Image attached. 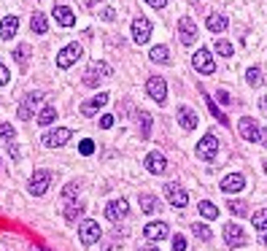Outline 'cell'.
Listing matches in <instances>:
<instances>
[{"label": "cell", "instance_id": "6da1fadb", "mask_svg": "<svg viewBox=\"0 0 267 251\" xmlns=\"http://www.w3.org/2000/svg\"><path fill=\"white\" fill-rule=\"evenodd\" d=\"M111 73H113V71H111V65L98 60V62H92V65H89V71H87V73H84V84H87V86H100L103 79H111Z\"/></svg>", "mask_w": 267, "mask_h": 251}, {"label": "cell", "instance_id": "7a4b0ae2", "mask_svg": "<svg viewBox=\"0 0 267 251\" xmlns=\"http://www.w3.org/2000/svg\"><path fill=\"white\" fill-rule=\"evenodd\" d=\"M43 100V92H27L25 98H22V105H19V111H16V117L27 122V119H33V113L38 108V103Z\"/></svg>", "mask_w": 267, "mask_h": 251}, {"label": "cell", "instance_id": "3957f363", "mask_svg": "<svg viewBox=\"0 0 267 251\" xmlns=\"http://www.w3.org/2000/svg\"><path fill=\"white\" fill-rule=\"evenodd\" d=\"M192 65H195V71L203 73V76L216 73V60H213V54L208 49H197V54L192 57Z\"/></svg>", "mask_w": 267, "mask_h": 251}, {"label": "cell", "instance_id": "277c9868", "mask_svg": "<svg viewBox=\"0 0 267 251\" xmlns=\"http://www.w3.org/2000/svg\"><path fill=\"white\" fill-rule=\"evenodd\" d=\"M178 41L184 46H192L197 41V25L192 16H181L178 19Z\"/></svg>", "mask_w": 267, "mask_h": 251}, {"label": "cell", "instance_id": "5b68a950", "mask_svg": "<svg viewBox=\"0 0 267 251\" xmlns=\"http://www.w3.org/2000/svg\"><path fill=\"white\" fill-rule=\"evenodd\" d=\"M100 235H103V230H100V224H98V221L87 219V221H81V224H79V238H81V243H84V246L98 243V240H100Z\"/></svg>", "mask_w": 267, "mask_h": 251}, {"label": "cell", "instance_id": "8992f818", "mask_svg": "<svg viewBox=\"0 0 267 251\" xmlns=\"http://www.w3.org/2000/svg\"><path fill=\"white\" fill-rule=\"evenodd\" d=\"M216 154H219V138L213 132H205L197 143V157L200 159H213Z\"/></svg>", "mask_w": 267, "mask_h": 251}, {"label": "cell", "instance_id": "52a82bcc", "mask_svg": "<svg viewBox=\"0 0 267 251\" xmlns=\"http://www.w3.org/2000/svg\"><path fill=\"white\" fill-rule=\"evenodd\" d=\"M81 54H84V49H81L79 43H68V46H65V49H62L60 54H57V67L68 71L70 65H76V62H79V57H81Z\"/></svg>", "mask_w": 267, "mask_h": 251}, {"label": "cell", "instance_id": "ba28073f", "mask_svg": "<svg viewBox=\"0 0 267 251\" xmlns=\"http://www.w3.org/2000/svg\"><path fill=\"white\" fill-rule=\"evenodd\" d=\"M146 92H149V98L154 100V103L165 105V100H167V84H165V79L151 76V79L146 81Z\"/></svg>", "mask_w": 267, "mask_h": 251}, {"label": "cell", "instance_id": "9c48e42d", "mask_svg": "<svg viewBox=\"0 0 267 251\" xmlns=\"http://www.w3.org/2000/svg\"><path fill=\"white\" fill-rule=\"evenodd\" d=\"M73 138V130H68V127H57V130H49V132H43V138H41V143L43 146H49V149H54V146H65Z\"/></svg>", "mask_w": 267, "mask_h": 251}, {"label": "cell", "instance_id": "30bf717a", "mask_svg": "<svg viewBox=\"0 0 267 251\" xmlns=\"http://www.w3.org/2000/svg\"><path fill=\"white\" fill-rule=\"evenodd\" d=\"M224 243L230 246V248L246 246V243H249V235H246V230L240 224H227L224 227Z\"/></svg>", "mask_w": 267, "mask_h": 251}, {"label": "cell", "instance_id": "8fae6325", "mask_svg": "<svg viewBox=\"0 0 267 251\" xmlns=\"http://www.w3.org/2000/svg\"><path fill=\"white\" fill-rule=\"evenodd\" d=\"M165 197L173 208H186V202H189V195L181 184H165Z\"/></svg>", "mask_w": 267, "mask_h": 251}, {"label": "cell", "instance_id": "7c38bea8", "mask_svg": "<svg viewBox=\"0 0 267 251\" xmlns=\"http://www.w3.org/2000/svg\"><path fill=\"white\" fill-rule=\"evenodd\" d=\"M237 132H240V138L249 141V143L259 141V124H256V119H251V117H243L237 122Z\"/></svg>", "mask_w": 267, "mask_h": 251}, {"label": "cell", "instance_id": "4fadbf2b", "mask_svg": "<svg viewBox=\"0 0 267 251\" xmlns=\"http://www.w3.org/2000/svg\"><path fill=\"white\" fill-rule=\"evenodd\" d=\"M49 184H52V173L49 170H35L33 178H30V192L35 197H41V195H46Z\"/></svg>", "mask_w": 267, "mask_h": 251}, {"label": "cell", "instance_id": "5bb4252c", "mask_svg": "<svg viewBox=\"0 0 267 251\" xmlns=\"http://www.w3.org/2000/svg\"><path fill=\"white\" fill-rule=\"evenodd\" d=\"M143 165H146V170L151 176H162L165 168H167V159H165V154H159V151H149L146 159H143Z\"/></svg>", "mask_w": 267, "mask_h": 251}, {"label": "cell", "instance_id": "9a60e30c", "mask_svg": "<svg viewBox=\"0 0 267 251\" xmlns=\"http://www.w3.org/2000/svg\"><path fill=\"white\" fill-rule=\"evenodd\" d=\"M149 38H151V22H149L146 16H138L135 22H132V41L143 46Z\"/></svg>", "mask_w": 267, "mask_h": 251}, {"label": "cell", "instance_id": "2e32d148", "mask_svg": "<svg viewBox=\"0 0 267 251\" xmlns=\"http://www.w3.org/2000/svg\"><path fill=\"white\" fill-rule=\"evenodd\" d=\"M108 100H111V95H108V92L94 95V98H89V100H84V103H81V113H84V117H94V113H98Z\"/></svg>", "mask_w": 267, "mask_h": 251}, {"label": "cell", "instance_id": "e0dca14e", "mask_svg": "<svg viewBox=\"0 0 267 251\" xmlns=\"http://www.w3.org/2000/svg\"><path fill=\"white\" fill-rule=\"evenodd\" d=\"M143 235H146V240H165L170 235V227L165 221H151V224L143 227Z\"/></svg>", "mask_w": 267, "mask_h": 251}, {"label": "cell", "instance_id": "ac0fdd59", "mask_svg": "<svg viewBox=\"0 0 267 251\" xmlns=\"http://www.w3.org/2000/svg\"><path fill=\"white\" fill-rule=\"evenodd\" d=\"M246 187V178L240 176V173H230V176L222 178V192L224 195H235V192H240Z\"/></svg>", "mask_w": 267, "mask_h": 251}, {"label": "cell", "instance_id": "d6986e66", "mask_svg": "<svg viewBox=\"0 0 267 251\" xmlns=\"http://www.w3.org/2000/svg\"><path fill=\"white\" fill-rule=\"evenodd\" d=\"M127 216V200H111L106 206V219L108 221H122Z\"/></svg>", "mask_w": 267, "mask_h": 251}, {"label": "cell", "instance_id": "ffe728a7", "mask_svg": "<svg viewBox=\"0 0 267 251\" xmlns=\"http://www.w3.org/2000/svg\"><path fill=\"white\" fill-rule=\"evenodd\" d=\"M178 124H181L186 132H192V130L197 127V113H195L192 108H186V105H181V108H178Z\"/></svg>", "mask_w": 267, "mask_h": 251}, {"label": "cell", "instance_id": "44dd1931", "mask_svg": "<svg viewBox=\"0 0 267 251\" xmlns=\"http://www.w3.org/2000/svg\"><path fill=\"white\" fill-rule=\"evenodd\" d=\"M19 30V16H3V22H0V38H6V41H11Z\"/></svg>", "mask_w": 267, "mask_h": 251}, {"label": "cell", "instance_id": "7402d4cb", "mask_svg": "<svg viewBox=\"0 0 267 251\" xmlns=\"http://www.w3.org/2000/svg\"><path fill=\"white\" fill-rule=\"evenodd\" d=\"M54 19H57V25H62V27L76 25V16L70 11V6H54Z\"/></svg>", "mask_w": 267, "mask_h": 251}, {"label": "cell", "instance_id": "603a6c76", "mask_svg": "<svg viewBox=\"0 0 267 251\" xmlns=\"http://www.w3.org/2000/svg\"><path fill=\"white\" fill-rule=\"evenodd\" d=\"M205 25H208V30H211V33H224L227 25H230V19H227L224 14H208Z\"/></svg>", "mask_w": 267, "mask_h": 251}, {"label": "cell", "instance_id": "cb8c5ba5", "mask_svg": "<svg viewBox=\"0 0 267 251\" xmlns=\"http://www.w3.org/2000/svg\"><path fill=\"white\" fill-rule=\"evenodd\" d=\"M41 127H49V124H54L57 122V108L54 105H43V111L38 113V119H35Z\"/></svg>", "mask_w": 267, "mask_h": 251}, {"label": "cell", "instance_id": "d4e9b609", "mask_svg": "<svg viewBox=\"0 0 267 251\" xmlns=\"http://www.w3.org/2000/svg\"><path fill=\"white\" fill-rule=\"evenodd\" d=\"M138 202H140V208L146 211V214H154L157 206H159L157 197H154V195H149V192H140V195H138Z\"/></svg>", "mask_w": 267, "mask_h": 251}, {"label": "cell", "instance_id": "484cf974", "mask_svg": "<svg viewBox=\"0 0 267 251\" xmlns=\"http://www.w3.org/2000/svg\"><path fill=\"white\" fill-rule=\"evenodd\" d=\"M30 30L38 33V35H43L46 30H49V22H46L43 14H33V19H30Z\"/></svg>", "mask_w": 267, "mask_h": 251}, {"label": "cell", "instance_id": "4316f807", "mask_svg": "<svg viewBox=\"0 0 267 251\" xmlns=\"http://www.w3.org/2000/svg\"><path fill=\"white\" fill-rule=\"evenodd\" d=\"M149 60L151 62H170V52H167V46H154V49L149 52Z\"/></svg>", "mask_w": 267, "mask_h": 251}, {"label": "cell", "instance_id": "83f0119b", "mask_svg": "<svg viewBox=\"0 0 267 251\" xmlns=\"http://www.w3.org/2000/svg\"><path fill=\"white\" fill-rule=\"evenodd\" d=\"M200 214H203V219H208V221H213L216 216H219V208L213 206L211 200H203L200 202Z\"/></svg>", "mask_w": 267, "mask_h": 251}, {"label": "cell", "instance_id": "f1b7e54d", "mask_svg": "<svg viewBox=\"0 0 267 251\" xmlns=\"http://www.w3.org/2000/svg\"><path fill=\"white\" fill-rule=\"evenodd\" d=\"M192 233H195V238H197V240H211V238H213L211 227H208V224H203V221H197V224H192Z\"/></svg>", "mask_w": 267, "mask_h": 251}, {"label": "cell", "instance_id": "f546056e", "mask_svg": "<svg viewBox=\"0 0 267 251\" xmlns=\"http://www.w3.org/2000/svg\"><path fill=\"white\" fill-rule=\"evenodd\" d=\"M246 81H249L251 86H262V81H264L262 79V67H256V65L249 67V71H246Z\"/></svg>", "mask_w": 267, "mask_h": 251}, {"label": "cell", "instance_id": "4dcf8cb0", "mask_svg": "<svg viewBox=\"0 0 267 251\" xmlns=\"http://www.w3.org/2000/svg\"><path fill=\"white\" fill-rule=\"evenodd\" d=\"M227 208H230L235 216H249V206H246L243 200H230V206H227Z\"/></svg>", "mask_w": 267, "mask_h": 251}, {"label": "cell", "instance_id": "1f68e13d", "mask_svg": "<svg viewBox=\"0 0 267 251\" xmlns=\"http://www.w3.org/2000/svg\"><path fill=\"white\" fill-rule=\"evenodd\" d=\"M251 224H254L256 230H267V208L256 211V214L251 216Z\"/></svg>", "mask_w": 267, "mask_h": 251}, {"label": "cell", "instance_id": "d6a6232c", "mask_svg": "<svg viewBox=\"0 0 267 251\" xmlns=\"http://www.w3.org/2000/svg\"><path fill=\"white\" fill-rule=\"evenodd\" d=\"M14 57H16V62L22 65V67H27V60H30V46L22 43V46H19V49L14 52Z\"/></svg>", "mask_w": 267, "mask_h": 251}, {"label": "cell", "instance_id": "836d02e7", "mask_svg": "<svg viewBox=\"0 0 267 251\" xmlns=\"http://www.w3.org/2000/svg\"><path fill=\"white\" fill-rule=\"evenodd\" d=\"M205 105H208V111H211V113H213V117H216L219 122H222V124H227V127H230V119H227V117H224V113H222V111H219V105H216V103H213L211 98H205Z\"/></svg>", "mask_w": 267, "mask_h": 251}, {"label": "cell", "instance_id": "e575fe53", "mask_svg": "<svg viewBox=\"0 0 267 251\" xmlns=\"http://www.w3.org/2000/svg\"><path fill=\"white\" fill-rule=\"evenodd\" d=\"M216 52L222 54V57H232V54H235V46H232L230 41H224V38H222V41H216Z\"/></svg>", "mask_w": 267, "mask_h": 251}, {"label": "cell", "instance_id": "d590c367", "mask_svg": "<svg viewBox=\"0 0 267 251\" xmlns=\"http://www.w3.org/2000/svg\"><path fill=\"white\" fill-rule=\"evenodd\" d=\"M14 138H16L14 124H0V143H3V141H8V143H11Z\"/></svg>", "mask_w": 267, "mask_h": 251}, {"label": "cell", "instance_id": "8d00e7d4", "mask_svg": "<svg viewBox=\"0 0 267 251\" xmlns=\"http://www.w3.org/2000/svg\"><path fill=\"white\" fill-rule=\"evenodd\" d=\"M138 119H140V135H143V138H149V135H151V117L143 111Z\"/></svg>", "mask_w": 267, "mask_h": 251}, {"label": "cell", "instance_id": "74e56055", "mask_svg": "<svg viewBox=\"0 0 267 251\" xmlns=\"http://www.w3.org/2000/svg\"><path fill=\"white\" fill-rule=\"evenodd\" d=\"M79 192H81V187L76 184V181H70V184L62 189V197H65V200H73V197H79Z\"/></svg>", "mask_w": 267, "mask_h": 251}, {"label": "cell", "instance_id": "f35d334b", "mask_svg": "<svg viewBox=\"0 0 267 251\" xmlns=\"http://www.w3.org/2000/svg\"><path fill=\"white\" fill-rule=\"evenodd\" d=\"M84 214V208L81 206H70V208H65V219L68 221H76V216H81Z\"/></svg>", "mask_w": 267, "mask_h": 251}, {"label": "cell", "instance_id": "ab89813d", "mask_svg": "<svg viewBox=\"0 0 267 251\" xmlns=\"http://www.w3.org/2000/svg\"><path fill=\"white\" fill-rule=\"evenodd\" d=\"M79 151L84 154V157H89V154H94V143L87 138V141H81V146H79Z\"/></svg>", "mask_w": 267, "mask_h": 251}, {"label": "cell", "instance_id": "60d3db41", "mask_svg": "<svg viewBox=\"0 0 267 251\" xmlns=\"http://www.w3.org/2000/svg\"><path fill=\"white\" fill-rule=\"evenodd\" d=\"M100 19H103V22H113V19H116V11H113L111 6L103 8V11H100Z\"/></svg>", "mask_w": 267, "mask_h": 251}, {"label": "cell", "instance_id": "b9f144b4", "mask_svg": "<svg viewBox=\"0 0 267 251\" xmlns=\"http://www.w3.org/2000/svg\"><path fill=\"white\" fill-rule=\"evenodd\" d=\"M173 251H186V238L184 235H176L173 238Z\"/></svg>", "mask_w": 267, "mask_h": 251}, {"label": "cell", "instance_id": "7bdbcfd3", "mask_svg": "<svg viewBox=\"0 0 267 251\" xmlns=\"http://www.w3.org/2000/svg\"><path fill=\"white\" fill-rule=\"evenodd\" d=\"M8 79H11V73H8V67L6 65H0V86H6Z\"/></svg>", "mask_w": 267, "mask_h": 251}, {"label": "cell", "instance_id": "ee69618b", "mask_svg": "<svg viewBox=\"0 0 267 251\" xmlns=\"http://www.w3.org/2000/svg\"><path fill=\"white\" fill-rule=\"evenodd\" d=\"M100 127H106V130H108V127H113V117H111V113H106V117L100 119Z\"/></svg>", "mask_w": 267, "mask_h": 251}, {"label": "cell", "instance_id": "f6af8a7d", "mask_svg": "<svg viewBox=\"0 0 267 251\" xmlns=\"http://www.w3.org/2000/svg\"><path fill=\"white\" fill-rule=\"evenodd\" d=\"M146 3H149L151 8H165V3H167V0H146Z\"/></svg>", "mask_w": 267, "mask_h": 251}, {"label": "cell", "instance_id": "bcb514c9", "mask_svg": "<svg viewBox=\"0 0 267 251\" xmlns=\"http://www.w3.org/2000/svg\"><path fill=\"white\" fill-rule=\"evenodd\" d=\"M219 100H222L224 105H230V95H227V89H219Z\"/></svg>", "mask_w": 267, "mask_h": 251}, {"label": "cell", "instance_id": "7dc6e473", "mask_svg": "<svg viewBox=\"0 0 267 251\" xmlns=\"http://www.w3.org/2000/svg\"><path fill=\"white\" fill-rule=\"evenodd\" d=\"M8 154H11V157H14V159L19 157V149H16V143H14V141H11V143H8Z\"/></svg>", "mask_w": 267, "mask_h": 251}, {"label": "cell", "instance_id": "c3c4849f", "mask_svg": "<svg viewBox=\"0 0 267 251\" xmlns=\"http://www.w3.org/2000/svg\"><path fill=\"white\" fill-rule=\"evenodd\" d=\"M259 143H262V146H267V130H259Z\"/></svg>", "mask_w": 267, "mask_h": 251}, {"label": "cell", "instance_id": "681fc988", "mask_svg": "<svg viewBox=\"0 0 267 251\" xmlns=\"http://www.w3.org/2000/svg\"><path fill=\"white\" fill-rule=\"evenodd\" d=\"M259 108H262L264 117H267V98H259Z\"/></svg>", "mask_w": 267, "mask_h": 251}, {"label": "cell", "instance_id": "f907efd6", "mask_svg": "<svg viewBox=\"0 0 267 251\" xmlns=\"http://www.w3.org/2000/svg\"><path fill=\"white\" fill-rule=\"evenodd\" d=\"M84 3H87V6L92 8V6H98V3H100V0H84Z\"/></svg>", "mask_w": 267, "mask_h": 251}, {"label": "cell", "instance_id": "816d5d0a", "mask_svg": "<svg viewBox=\"0 0 267 251\" xmlns=\"http://www.w3.org/2000/svg\"><path fill=\"white\" fill-rule=\"evenodd\" d=\"M140 251H159V248H157V246H143Z\"/></svg>", "mask_w": 267, "mask_h": 251}, {"label": "cell", "instance_id": "f5cc1de1", "mask_svg": "<svg viewBox=\"0 0 267 251\" xmlns=\"http://www.w3.org/2000/svg\"><path fill=\"white\" fill-rule=\"evenodd\" d=\"M262 243H264V246H267V235H264V238H262Z\"/></svg>", "mask_w": 267, "mask_h": 251}, {"label": "cell", "instance_id": "db71d44e", "mask_svg": "<svg viewBox=\"0 0 267 251\" xmlns=\"http://www.w3.org/2000/svg\"><path fill=\"white\" fill-rule=\"evenodd\" d=\"M262 165H264V173H267V159H264V162H262Z\"/></svg>", "mask_w": 267, "mask_h": 251}, {"label": "cell", "instance_id": "11a10c76", "mask_svg": "<svg viewBox=\"0 0 267 251\" xmlns=\"http://www.w3.org/2000/svg\"><path fill=\"white\" fill-rule=\"evenodd\" d=\"M33 251H43V248H33Z\"/></svg>", "mask_w": 267, "mask_h": 251}]
</instances>
